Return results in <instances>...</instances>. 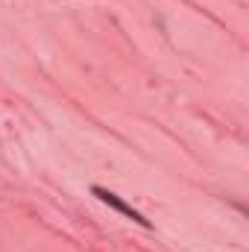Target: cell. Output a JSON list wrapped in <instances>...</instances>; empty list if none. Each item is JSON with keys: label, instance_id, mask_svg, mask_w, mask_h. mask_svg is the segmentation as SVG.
I'll return each mask as SVG.
<instances>
[{"label": "cell", "instance_id": "obj_1", "mask_svg": "<svg viewBox=\"0 0 249 252\" xmlns=\"http://www.w3.org/2000/svg\"><path fill=\"white\" fill-rule=\"evenodd\" d=\"M91 193H94V196H97L100 202H106L109 208H115V211H121L124 217H129L132 223H138V226L150 229V220H147L144 214H138V211H135V208H132L129 202H124V199H121L118 193H112V190H106V188H91Z\"/></svg>", "mask_w": 249, "mask_h": 252}]
</instances>
